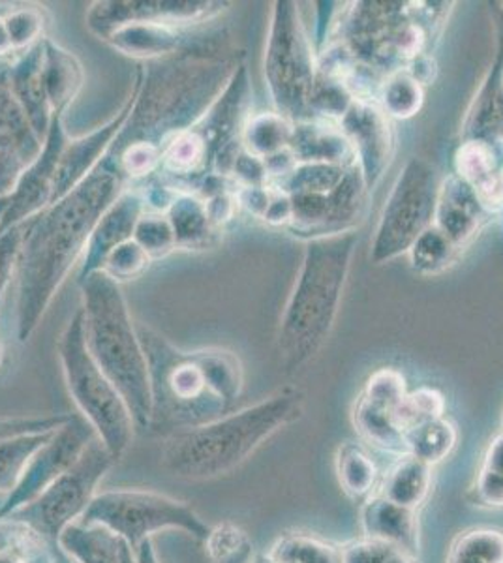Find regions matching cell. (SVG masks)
Here are the masks:
<instances>
[{"label": "cell", "instance_id": "1", "mask_svg": "<svg viewBox=\"0 0 503 563\" xmlns=\"http://www.w3.org/2000/svg\"><path fill=\"white\" fill-rule=\"evenodd\" d=\"M241 65L226 31L212 26L185 52L141 63L132 79L134 106L106 161L128 183L154 177L167 145L207 113Z\"/></svg>", "mask_w": 503, "mask_h": 563}, {"label": "cell", "instance_id": "2", "mask_svg": "<svg viewBox=\"0 0 503 563\" xmlns=\"http://www.w3.org/2000/svg\"><path fill=\"white\" fill-rule=\"evenodd\" d=\"M127 185L119 167L102 158L81 185L23 224L15 273V333L21 344L39 329L63 282L84 256L96 225Z\"/></svg>", "mask_w": 503, "mask_h": 563}, {"label": "cell", "instance_id": "3", "mask_svg": "<svg viewBox=\"0 0 503 563\" xmlns=\"http://www.w3.org/2000/svg\"><path fill=\"white\" fill-rule=\"evenodd\" d=\"M147 357L151 424L156 434L196 429L230 413L244 374L236 353L223 347L183 352L164 334L135 323Z\"/></svg>", "mask_w": 503, "mask_h": 563}, {"label": "cell", "instance_id": "4", "mask_svg": "<svg viewBox=\"0 0 503 563\" xmlns=\"http://www.w3.org/2000/svg\"><path fill=\"white\" fill-rule=\"evenodd\" d=\"M303 411V390H278L244 410L230 411L217 421L166 435L162 466L186 481L217 479L231 474L274 434L299 421Z\"/></svg>", "mask_w": 503, "mask_h": 563}, {"label": "cell", "instance_id": "5", "mask_svg": "<svg viewBox=\"0 0 503 563\" xmlns=\"http://www.w3.org/2000/svg\"><path fill=\"white\" fill-rule=\"evenodd\" d=\"M357 243V231L306 243L303 265L284 308L276 339L284 371H299L329 339Z\"/></svg>", "mask_w": 503, "mask_h": 563}, {"label": "cell", "instance_id": "6", "mask_svg": "<svg viewBox=\"0 0 503 563\" xmlns=\"http://www.w3.org/2000/svg\"><path fill=\"white\" fill-rule=\"evenodd\" d=\"M77 284L84 299L81 312L90 355L121 393L134 417L135 429L149 430L151 384L147 357L121 284L109 278L103 271L92 273Z\"/></svg>", "mask_w": 503, "mask_h": 563}, {"label": "cell", "instance_id": "7", "mask_svg": "<svg viewBox=\"0 0 503 563\" xmlns=\"http://www.w3.org/2000/svg\"><path fill=\"white\" fill-rule=\"evenodd\" d=\"M57 350L64 382L79 416L95 429L111 456L121 461L134 440V417L121 393L90 355L81 308L64 327Z\"/></svg>", "mask_w": 503, "mask_h": 563}, {"label": "cell", "instance_id": "8", "mask_svg": "<svg viewBox=\"0 0 503 563\" xmlns=\"http://www.w3.org/2000/svg\"><path fill=\"white\" fill-rule=\"evenodd\" d=\"M263 70L276 113L294 124L313 121L310 100L318 77V55L306 34L297 2H274Z\"/></svg>", "mask_w": 503, "mask_h": 563}, {"label": "cell", "instance_id": "9", "mask_svg": "<svg viewBox=\"0 0 503 563\" xmlns=\"http://www.w3.org/2000/svg\"><path fill=\"white\" fill-rule=\"evenodd\" d=\"M79 522L108 528L124 539L135 554L141 544L160 531H183L204 543L210 530L186 501L143 488H117L96 494Z\"/></svg>", "mask_w": 503, "mask_h": 563}, {"label": "cell", "instance_id": "10", "mask_svg": "<svg viewBox=\"0 0 503 563\" xmlns=\"http://www.w3.org/2000/svg\"><path fill=\"white\" fill-rule=\"evenodd\" d=\"M440 185L433 164L423 158L406 162L383 207L370 250L372 262L382 265L408 254L433 225Z\"/></svg>", "mask_w": 503, "mask_h": 563}, {"label": "cell", "instance_id": "11", "mask_svg": "<svg viewBox=\"0 0 503 563\" xmlns=\"http://www.w3.org/2000/svg\"><path fill=\"white\" fill-rule=\"evenodd\" d=\"M116 462L102 440L95 438L66 474L61 475L52 487L40 494L29 506L10 515L7 520L29 526L58 547L61 533L81 520L98 494V485Z\"/></svg>", "mask_w": 503, "mask_h": 563}, {"label": "cell", "instance_id": "12", "mask_svg": "<svg viewBox=\"0 0 503 563\" xmlns=\"http://www.w3.org/2000/svg\"><path fill=\"white\" fill-rule=\"evenodd\" d=\"M249 108V70L242 63L231 77L230 84L220 92V97L190 129L204 148V175L198 190L210 177L233 175V167L244 151L242 132L250 119Z\"/></svg>", "mask_w": 503, "mask_h": 563}, {"label": "cell", "instance_id": "13", "mask_svg": "<svg viewBox=\"0 0 503 563\" xmlns=\"http://www.w3.org/2000/svg\"><path fill=\"white\" fill-rule=\"evenodd\" d=\"M369 194L361 169L353 166L345 180L329 192L287 196L292 220L286 230L295 238L305 239L306 243L356 231Z\"/></svg>", "mask_w": 503, "mask_h": 563}, {"label": "cell", "instance_id": "14", "mask_svg": "<svg viewBox=\"0 0 503 563\" xmlns=\"http://www.w3.org/2000/svg\"><path fill=\"white\" fill-rule=\"evenodd\" d=\"M95 438L98 435L89 422L79 413H72L70 419L50 438V442L44 443L26 462L18 485L0 504V522L52 487L61 475L79 461Z\"/></svg>", "mask_w": 503, "mask_h": 563}, {"label": "cell", "instance_id": "15", "mask_svg": "<svg viewBox=\"0 0 503 563\" xmlns=\"http://www.w3.org/2000/svg\"><path fill=\"white\" fill-rule=\"evenodd\" d=\"M230 2L210 0H100L87 13V29L106 40L116 29L132 23L198 26L217 21Z\"/></svg>", "mask_w": 503, "mask_h": 563}, {"label": "cell", "instance_id": "16", "mask_svg": "<svg viewBox=\"0 0 503 563\" xmlns=\"http://www.w3.org/2000/svg\"><path fill=\"white\" fill-rule=\"evenodd\" d=\"M408 395L406 379L396 368H380L374 372L351 411L353 427L364 442L389 455H408L406 440L396 424V411Z\"/></svg>", "mask_w": 503, "mask_h": 563}, {"label": "cell", "instance_id": "17", "mask_svg": "<svg viewBox=\"0 0 503 563\" xmlns=\"http://www.w3.org/2000/svg\"><path fill=\"white\" fill-rule=\"evenodd\" d=\"M68 140L70 137L64 129V115L53 113L52 126L45 135L42 153L25 167L15 190L8 196L7 211L0 218V233L15 225L25 224L31 218L52 206L58 162Z\"/></svg>", "mask_w": 503, "mask_h": 563}, {"label": "cell", "instance_id": "18", "mask_svg": "<svg viewBox=\"0 0 503 563\" xmlns=\"http://www.w3.org/2000/svg\"><path fill=\"white\" fill-rule=\"evenodd\" d=\"M338 129L350 143L357 166L363 174L369 192H372L387 172L395 151L391 119L376 102L356 100L338 121Z\"/></svg>", "mask_w": 503, "mask_h": 563}, {"label": "cell", "instance_id": "19", "mask_svg": "<svg viewBox=\"0 0 503 563\" xmlns=\"http://www.w3.org/2000/svg\"><path fill=\"white\" fill-rule=\"evenodd\" d=\"M134 100L135 84L132 81V92H130L127 102L117 111L113 119H109L106 124L96 129L95 132H90V134L68 140L63 156H61V162H58L52 206L57 203L58 199L68 196L74 188L81 185L95 172L96 166L102 162L103 156L111 147V143L116 141L117 134L121 132L124 122L130 117Z\"/></svg>", "mask_w": 503, "mask_h": 563}, {"label": "cell", "instance_id": "20", "mask_svg": "<svg viewBox=\"0 0 503 563\" xmlns=\"http://www.w3.org/2000/svg\"><path fill=\"white\" fill-rule=\"evenodd\" d=\"M145 211H147V206H145V198L141 190L127 188L116 203L109 207L102 220L92 231L87 250H85L84 262L77 271V282L84 280L92 273L103 271L108 257L121 244L134 239L135 228Z\"/></svg>", "mask_w": 503, "mask_h": 563}, {"label": "cell", "instance_id": "21", "mask_svg": "<svg viewBox=\"0 0 503 563\" xmlns=\"http://www.w3.org/2000/svg\"><path fill=\"white\" fill-rule=\"evenodd\" d=\"M205 26L207 25L132 23V25L119 26L103 42L127 57L138 58L141 63H151L158 58L172 57V55H177L192 45L198 44L210 29V26L209 29H205Z\"/></svg>", "mask_w": 503, "mask_h": 563}, {"label": "cell", "instance_id": "22", "mask_svg": "<svg viewBox=\"0 0 503 563\" xmlns=\"http://www.w3.org/2000/svg\"><path fill=\"white\" fill-rule=\"evenodd\" d=\"M492 218L472 186L452 174L441 180L433 225L462 252Z\"/></svg>", "mask_w": 503, "mask_h": 563}, {"label": "cell", "instance_id": "23", "mask_svg": "<svg viewBox=\"0 0 503 563\" xmlns=\"http://www.w3.org/2000/svg\"><path fill=\"white\" fill-rule=\"evenodd\" d=\"M44 40L8 65L13 95L25 109L32 129L42 141L50 132L53 117L44 84Z\"/></svg>", "mask_w": 503, "mask_h": 563}, {"label": "cell", "instance_id": "24", "mask_svg": "<svg viewBox=\"0 0 503 563\" xmlns=\"http://www.w3.org/2000/svg\"><path fill=\"white\" fill-rule=\"evenodd\" d=\"M500 151L483 141L468 140L460 145L455 156L457 175L472 186L484 209L494 214L503 212V188L500 172Z\"/></svg>", "mask_w": 503, "mask_h": 563}, {"label": "cell", "instance_id": "25", "mask_svg": "<svg viewBox=\"0 0 503 563\" xmlns=\"http://www.w3.org/2000/svg\"><path fill=\"white\" fill-rule=\"evenodd\" d=\"M361 528L364 538L383 539L419 556L417 511L395 506L374 493L361 506Z\"/></svg>", "mask_w": 503, "mask_h": 563}, {"label": "cell", "instance_id": "26", "mask_svg": "<svg viewBox=\"0 0 503 563\" xmlns=\"http://www.w3.org/2000/svg\"><path fill=\"white\" fill-rule=\"evenodd\" d=\"M289 151L297 164H357L356 154L351 151L345 134L338 129V122L321 119L297 122Z\"/></svg>", "mask_w": 503, "mask_h": 563}, {"label": "cell", "instance_id": "27", "mask_svg": "<svg viewBox=\"0 0 503 563\" xmlns=\"http://www.w3.org/2000/svg\"><path fill=\"white\" fill-rule=\"evenodd\" d=\"M44 84L53 113L64 115L85 85V68L74 53L44 40Z\"/></svg>", "mask_w": 503, "mask_h": 563}, {"label": "cell", "instance_id": "28", "mask_svg": "<svg viewBox=\"0 0 503 563\" xmlns=\"http://www.w3.org/2000/svg\"><path fill=\"white\" fill-rule=\"evenodd\" d=\"M58 547L74 563H122L132 549L108 528L84 522L68 526L58 538Z\"/></svg>", "mask_w": 503, "mask_h": 563}, {"label": "cell", "instance_id": "29", "mask_svg": "<svg viewBox=\"0 0 503 563\" xmlns=\"http://www.w3.org/2000/svg\"><path fill=\"white\" fill-rule=\"evenodd\" d=\"M433 490V466L415 456L396 459L378 483L376 494L395 506L419 511Z\"/></svg>", "mask_w": 503, "mask_h": 563}, {"label": "cell", "instance_id": "30", "mask_svg": "<svg viewBox=\"0 0 503 563\" xmlns=\"http://www.w3.org/2000/svg\"><path fill=\"white\" fill-rule=\"evenodd\" d=\"M166 217L170 218L177 249H212L222 239V231L210 222L207 206L198 196L177 194L172 206L167 207Z\"/></svg>", "mask_w": 503, "mask_h": 563}, {"label": "cell", "instance_id": "31", "mask_svg": "<svg viewBox=\"0 0 503 563\" xmlns=\"http://www.w3.org/2000/svg\"><path fill=\"white\" fill-rule=\"evenodd\" d=\"M338 483L348 498L363 506L376 493L380 474L376 462L361 443L346 442L338 448L335 456Z\"/></svg>", "mask_w": 503, "mask_h": 563}, {"label": "cell", "instance_id": "32", "mask_svg": "<svg viewBox=\"0 0 503 563\" xmlns=\"http://www.w3.org/2000/svg\"><path fill=\"white\" fill-rule=\"evenodd\" d=\"M294 130V122L276 111L250 117L242 132V148L258 161H269L274 154L289 148Z\"/></svg>", "mask_w": 503, "mask_h": 563}, {"label": "cell", "instance_id": "33", "mask_svg": "<svg viewBox=\"0 0 503 563\" xmlns=\"http://www.w3.org/2000/svg\"><path fill=\"white\" fill-rule=\"evenodd\" d=\"M250 563H340L335 544L310 533H284Z\"/></svg>", "mask_w": 503, "mask_h": 563}, {"label": "cell", "instance_id": "34", "mask_svg": "<svg viewBox=\"0 0 503 563\" xmlns=\"http://www.w3.org/2000/svg\"><path fill=\"white\" fill-rule=\"evenodd\" d=\"M0 132L18 143L26 164H31L42 153L44 141L36 135L25 109L21 108L20 100L13 95L8 79V65L0 66Z\"/></svg>", "mask_w": 503, "mask_h": 563}, {"label": "cell", "instance_id": "35", "mask_svg": "<svg viewBox=\"0 0 503 563\" xmlns=\"http://www.w3.org/2000/svg\"><path fill=\"white\" fill-rule=\"evenodd\" d=\"M457 429L446 417L427 422L419 429L412 430L406 434V448L408 455L427 462L428 466H436L451 455L452 449L457 445Z\"/></svg>", "mask_w": 503, "mask_h": 563}, {"label": "cell", "instance_id": "36", "mask_svg": "<svg viewBox=\"0 0 503 563\" xmlns=\"http://www.w3.org/2000/svg\"><path fill=\"white\" fill-rule=\"evenodd\" d=\"M204 549L210 563H250L254 560L252 539L231 520L210 526Z\"/></svg>", "mask_w": 503, "mask_h": 563}, {"label": "cell", "instance_id": "37", "mask_svg": "<svg viewBox=\"0 0 503 563\" xmlns=\"http://www.w3.org/2000/svg\"><path fill=\"white\" fill-rule=\"evenodd\" d=\"M425 100L423 85L415 81L408 71H395L382 84L376 103L389 119H412L417 115Z\"/></svg>", "mask_w": 503, "mask_h": 563}, {"label": "cell", "instance_id": "38", "mask_svg": "<svg viewBox=\"0 0 503 563\" xmlns=\"http://www.w3.org/2000/svg\"><path fill=\"white\" fill-rule=\"evenodd\" d=\"M470 496L473 506L503 509V430L484 451Z\"/></svg>", "mask_w": 503, "mask_h": 563}, {"label": "cell", "instance_id": "39", "mask_svg": "<svg viewBox=\"0 0 503 563\" xmlns=\"http://www.w3.org/2000/svg\"><path fill=\"white\" fill-rule=\"evenodd\" d=\"M446 563H503V531L473 528L455 539Z\"/></svg>", "mask_w": 503, "mask_h": 563}, {"label": "cell", "instance_id": "40", "mask_svg": "<svg viewBox=\"0 0 503 563\" xmlns=\"http://www.w3.org/2000/svg\"><path fill=\"white\" fill-rule=\"evenodd\" d=\"M460 250L449 239L430 225L409 249L408 256L412 269L419 275H440L457 262Z\"/></svg>", "mask_w": 503, "mask_h": 563}, {"label": "cell", "instance_id": "41", "mask_svg": "<svg viewBox=\"0 0 503 563\" xmlns=\"http://www.w3.org/2000/svg\"><path fill=\"white\" fill-rule=\"evenodd\" d=\"M57 430L18 435L0 443V494L12 493L25 470L26 462L31 461V456L44 443L50 442V438Z\"/></svg>", "mask_w": 503, "mask_h": 563}, {"label": "cell", "instance_id": "42", "mask_svg": "<svg viewBox=\"0 0 503 563\" xmlns=\"http://www.w3.org/2000/svg\"><path fill=\"white\" fill-rule=\"evenodd\" d=\"M444 413H446V398L440 390L433 389V387H420L414 393H408L404 398V402L396 411V424L406 440L408 432L419 429L427 422L441 419Z\"/></svg>", "mask_w": 503, "mask_h": 563}, {"label": "cell", "instance_id": "43", "mask_svg": "<svg viewBox=\"0 0 503 563\" xmlns=\"http://www.w3.org/2000/svg\"><path fill=\"white\" fill-rule=\"evenodd\" d=\"M340 563H419V556L383 539L359 538L338 547Z\"/></svg>", "mask_w": 503, "mask_h": 563}, {"label": "cell", "instance_id": "44", "mask_svg": "<svg viewBox=\"0 0 503 563\" xmlns=\"http://www.w3.org/2000/svg\"><path fill=\"white\" fill-rule=\"evenodd\" d=\"M4 25L15 55L29 52L45 38V12L39 7H12L4 15Z\"/></svg>", "mask_w": 503, "mask_h": 563}, {"label": "cell", "instance_id": "45", "mask_svg": "<svg viewBox=\"0 0 503 563\" xmlns=\"http://www.w3.org/2000/svg\"><path fill=\"white\" fill-rule=\"evenodd\" d=\"M135 243L147 252L151 260H162L177 250L173 228L166 212L145 211L138 222L134 233Z\"/></svg>", "mask_w": 503, "mask_h": 563}, {"label": "cell", "instance_id": "46", "mask_svg": "<svg viewBox=\"0 0 503 563\" xmlns=\"http://www.w3.org/2000/svg\"><path fill=\"white\" fill-rule=\"evenodd\" d=\"M151 263H153V260H151L147 252L141 249L140 244L132 239V241L121 244L108 257V262L103 265V273L109 278H113L117 284H122V282L135 280V278L145 275L149 267H151Z\"/></svg>", "mask_w": 503, "mask_h": 563}, {"label": "cell", "instance_id": "47", "mask_svg": "<svg viewBox=\"0 0 503 563\" xmlns=\"http://www.w3.org/2000/svg\"><path fill=\"white\" fill-rule=\"evenodd\" d=\"M26 166L18 143L0 132V198H8L15 190Z\"/></svg>", "mask_w": 503, "mask_h": 563}, {"label": "cell", "instance_id": "48", "mask_svg": "<svg viewBox=\"0 0 503 563\" xmlns=\"http://www.w3.org/2000/svg\"><path fill=\"white\" fill-rule=\"evenodd\" d=\"M66 416H40V417H0V443L10 438L23 434H36V432H52L63 427L70 419Z\"/></svg>", "mask_w": 503, "mask_h": 563}, {"label": "cell", "instance_id": "49", "mask_svg": "<svg viewBox=\"0 0 503 563\" xmlns=\"http://www.w3.org/2000/svg\"><path fill=\"white\" fill-rule=\"evenodd\" d=\"M21 239H23V224L0 233V305H2L13 275L18 273Z\"/></svg>", "mask_w": 503, "mask_h": 563}, {"label": "cell", "instance_id": "50", "mask_svg": "<svg viewBox=\"0 0 503 563\" xmlns=\"http://www.w3.org/2000/svg\"><path fill=\"white\" fill-rule=\"evenodd\" d=\"M42 538L39 531L32 530L26 525L15 520H2L0 522V549L13 547V544L31 543L34 539Z\"/></svg>", "mask_w": 503, "mask_h": 563}, {"label": "cell", "instance_id": "51", "mask_svg": "<svg viewBox=\"0 0 503 563\" xmlns=\"http://www.w3.org/2000/svg\"><path fill=\"white\" fill-rule=\"evenodd\" d=\"M4 15H7V13H4ZM4 15H0V58L8 57V55H15L12 40H10V34H8L7 25H4Z\"/></svg>", "mask_w": 503, "mask_h": 563}, {"label": "cell", "instance_id": "52", "mask_svg": "<svg viewBox=\"0 0 503 563\" xmlns=\"http://www.w3.org/2000/svg\"><path fill=\"white\" fill-rule=\"evenodd\" d=\"M135 556H138L140 563H160L158 554L154 551L153 539H147L145 543L141 544Z\"/></svg>", "mask_w": 503, "mask_h": 563}, {"label": "cell", "instance_id": "53", "mask_svg": "<svg viewBox=\"0 0 503 563\" xmlns=\"http://www.w3.org/2000/svg\"><path fill=\"white\" fill-rule=\"evenodd\" d=\"M8 207V198H0V218H2V214H4V211H7Z\"/></svg>", "mask_w": 503, "mask_h": 563}, {"label": "cell", "instance_id": "54", "mask_svg": "<svg viewBox=\"0 0 503 563\" xmlns=\"http://www.w3.org/2000/svg\"><path fill=\"white\" fill-rule=\"evenodd\" d=\"M10 10H12L10 4H0V15H4V13L10 12Z\"/></svg>", "mask_w": 503, "mask_h": 563}, {"label": "cell", "instance_id": "55", "mask_svg": "<svg viewBox=\"0 0 503 563\" xmlns=\"http://www.w3.org/2000/svg\"><path fill=\"white\" fill-rule=\"evenodd\" d=\"M500 179H502V188H503V166H502V172H500Z\"/></svg>", "mask_w": 503, "mask_h": 563}, {"label": "cell", "instance_id": "56", "mask_svg": "<svg viewBox=\"0 0 503 563\" xmlns=\"http://www.w3.org/2000/svg\"><path fill=\"white\" fill-rule=\"evenodd\" d=\"M0 358H2V352H0Z\"/></svg>", "mask_w": 503, "mask_h": 563}]
</instances>
